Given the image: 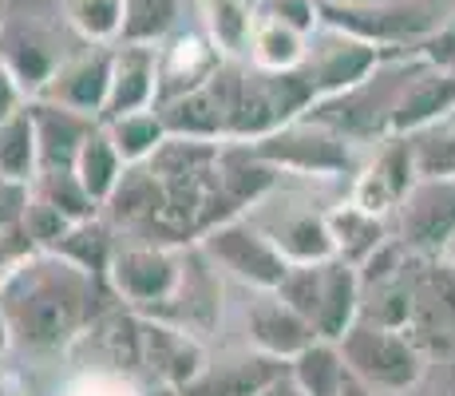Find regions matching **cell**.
I'll use <instances>...</instances> for the list:
<instances>
[{"instance_id":"1","label":"cell","mask_w":455,"mask_h":396,"mask_svg":"<svg viewBox=\"0 0 455 396\" xmlns=\"http://www.w3.org/2000/svg\"><path fill=\"white\" fill-rule=\"evenodd\" d=\"M0 310L16 345L60 349L95 321V274L52 250H36L0 281Z\"/></svg>"},{"instance_id":"2","label":"cell","mask_w":455,"mask_h":396,"mask_svg":"<svg viewBox=\"0 0 455 396\" xmlns=\"http://www.w3.org/2000/svg\"><path fill=\"white\" fill-rule=\"evenodd\" d=\"M348 373L369 392H412L427 373V357L416 345L412 329H392V325L356 317L337 341Z\"/></svg>"},{"instance_id":"3","label":"cell","mask_w":455,"mask_h":396,"mask_svg":"<svg viewBox=\"0 0 455 396\" xmlns=\"http://www.w3.org/2000/svg\"><path fill=\"white\" fill-rule=\"evenodd\" d=\"M277 294L317 329L321 341H340L348 325L361 317V274L340 258L290 266Z\"/></svg>"},{"instance_id":"4","label":"cell","mask_w":455,"mask_h":396,"mask_svg":"<svg viewBox=\"0 0 455 396\" xmlns=\"http://www.w3.org/2000/svg\"><path fill=\"white\" fill-rule=\"evenodd\" d=\"M198 254L214 270L238 278L246 289H277L290 274V258L250 214H230L214 222L198 242Z\"/></svg>"},{"instance_id":"5","label":"cell","mask_w":455,"mask_h":396,"mask_svg":"<svg viewBox=\"0 0 455 396\" xmlns=\"http://www.w3.org/2000/svg\"><path fill=\"white\" fill-rule=\"evenodd\" d=\"M182 258L174 246H159V242H131V246H116V258H111L108 281L127 305L147 313H159L182 286Z\"/></svg>"},{"instance_id":"6","label":"cell","mask_w":455,"mask_h":396,"mask_svg":"<svg viewBox=\"0 0 455 396\" xmlns=\"http://www.w3.org/2000/svg\"><path fill=\"white\" fill-rule=\"evenodd\" d=\"M253 151L277 166V171H297V174H317V179H332L353 166V139L340 135L329 123H285L282 131L258 139Z\"/></svg>"},{"instance_id":"7","label":"cell","mask_w":455,"mask_h":396,"mask_svg":"<svg viewBox=\"0 0 455 396\" xmlns=\"http://www.w3.org/2000/svg\"><path fill=\"white\" fill-rule=\"evenodd\" d=\"M384 64V48L364 36H353L345 28H332L321 24L317 40H309V60H305V72L313 79V92L317 100H332V95H345L353 87L369 84Z\"/></svg>"},{"instance_id":"8","label":"cell","mask_w":455,"mask_h":396,"mask_svg":"<svg viewBox=\"0 0 455 396\" xmlns=\"http://www.w3.org/2000/svg\"><path fill=\"white\" fill-rule=\"evenodd\" d=\"M400 238L412 254L440 258L455 238V174H419L400 198Z\"/></svg>"},{"instance_id":"9","label":"cell","mask_w":455,"mask_h":396,"mask_svg":"<svg viewBox=\"0 0 455 396\" xmlns=\"http://www.w3.org/2000/svg\"><path fill=\"white\" fill-rule=\"evenodd\" d=\"M111 60H116V44H87L76 56H64V64L56 68V76L36 100L60 103L87 119H103L111 92Z\"/></svg>"},{"instance_id":"10","label":"cell","mask_w":455,"mask_h":396,"mask_svg":"<svg viewBox=\"0 0 455 396\" xmlns=\"http://www.w3.org/2000/svg\"><path fill=\"white\" fill-rule=\"evenodd\" d=\"M317 329L285 302L277 289H253L246 305V345L253 353L293 365L309 345H317Z\"/></svg>"},{"instance_id":"11","label":"cell","mask_w":455,"mask_h":396,"mask_svg":"<svg viewBox=\"0 0 455 396\" xmlns=\"http://www.w3.org/2000/svg\"><path fill=\"white\" fill-rule=\"evenodd\" d=\"M448 119H455V72L419 64V72L404 79V87L392 100L388 135H419Z\"/></svg>"},{"instance_id":"12","label":"cell","mask_w":455,"mask_h":396,"mask_svg":"<svg viewBox=\"0 0 455 396\" xmlns=\"http://www.w3.org/2000/svg\"><path fill=\"white\" fill-rule=\"evenodd\" d=\"M159 108V44H116L111 60V92L100 123Z\"/></svg>"},{"instance_id":"13","label":"cell","mask_w":455,"mask_h":396,"mask_svg":"<svg viewBox=\"0 0 455 396\" xmlns=\"http://www.w3.org/2000/svg\"><path fill=\"white\" fill-rule=\"evenodd\" d=\"M147 373L171 389H187L198 373L206 368V353L198 333L166 321V317H147L143 321V357Z\"/></svg>"},{"instance_id":"14","label":"cell","mask_w":455,"mask_h":396,"mask_svg":"<svg viewBox=\"0 0 455 396\" xmlns=\"http://www.w3.org/2000/svg\"><path fill=\"white\" fill-rule=\"evenodd\" d=\"M222 52L206 32H174L159 44V103L198 92L222 72Z\"/></svg>"},{"instance_id":"15","label":"cell","mask_w":455,"mask_h":396,"mask_svg":"<svg viewBox=\"0 0 455 396\" xmlns=\"http://www.w3.org/2000/svg\"><path fill=\"white\" fill-rule=\"evenodd\" d=\"M250 218L274 238V246L290 258V266L337 258V246H332L329 234V214H317L313 206H282L277 214H253L250 210Z\"/></svg>"},{"instance_id":"16","label":"cell","mask_w":455,"mask_h":396,"mask_svg":"<svg viewBox=\"0 0 455 396\" xmlns=\"http://www.w3.org/2000/svg\"><path fill=\"white\" fill-rule=\"evenodd\" d=\"M285 360H274L266 353H253L250 357H230V360H218L195 376L187 389H179V396H261L269 384L282 376Z\"/></svg>"},{"instance_id":"17","label":"cell","mask_w":455,"mask_h":396,"mask_svg":"<svg viewBox=\"0 0 455 396\" xmlns=\"http://www.w3.org/2000/svg\"><path fill=\"white\" fill-rule=\"evenodd\" d=\"M28 108H32V119H36V135H40V171H72L84 139L92 135V127L100 119L76 116V111L48 103V100H32Z\"/></svg>"},{"instance_id":"18","label":"cell","mask_w":455,"mask_h":396,"mask_svg":"<svg viewBox=\"0 0 455 396\" xmlns=\"http://www.w3.org/2000/svg\"><path fill=\"white\" fill-rule=\"evenodd\" d=\"M0 60L4 68L20 79V87L36 100V95L48 87V79L56 76V68L64 64V52L56 48V40L40 36L32 28H12L0 32Z\"/></svg>"},{"instance_id":"19","label":"cell","mask_w":455,"mask_h":396,"mask_svg":"<svg viewBox=\"0 0 455 396\" xmlns=\"http://www.w3.org/2000/svg\"><path fill=\"white\" fill-rule=\"evenodd\" d=\"M329 214V234H332V246H337V258L348 262V266L361 270L364 262L388 242V226H384L380 214H369L361 210L353 198L348 202H337Z\"/></svg>"},{"instance_id":"20","label":"cell","mask_w":455,"mask_h":396,"mask_svg":"<svg viewBox=\"0 0 455 396\" xmlns=\"http://www.w3.org/2000/svg\"><path fill=\"white\" fill-rule=\"evenodd\" d=\"M72 171H76V179H80V187L92 195L95 206H108L111 195L119 190V182H124L127 163H124V155L116 151V143H111V135H108L103 123H95L92 135L84 139Z\"/></svg>"},{"instance_id":"21","label":"cell","mask_w":455,"mask_h":396,"mask_svg":"<svg viewBox=\"0 0 455 396\" xmlns=\"http://www.w3.org/2000/svg\"><path fill=\"white\" fill-rule=\"evenodd\" d=\"M203 32L226 60H238L250 52L253 24H258V0H195Z\"/></svg>"},{"instance_id":"22","label":"cell","mask_w":455,"mask_h":396,"mask_svg":"<svg viewBox=\"0 0 455 396\" xmlns=\"http://www.w3.org/2000/svg\"><path fill=\"white\" fill-rule=\"evenodd\" d=\"M309 40L313 36L274 20V16H258L246 60L253 64V72H297L309 60Z\"/></svg>"},{"instance_id":"23","label":"cell","mask_w":455,"mask_h":396,"mask_svg":"<svg viewBox=\"0 0 455 396\" xmlns=\"http://www.w3.org/2000/svg\"><path fill=\"white\" fill-rule=\"evenodd\" d=\"M103 127H108L111 143H116V151L124 155L127 166L151 163V158L159 155V147L171 139V131H166L159 108L135 111V116H124V119H111V123H103Z\"/></svg>"},{"instance_id":"24","label":"cell","mask_w":455,"mask_h":396,"mask_svg":"<svg viewBox=\"0 0 455 396\" xmlns=\"http://www.w3.org/2000/svg\"><path fill=\"white\" fill-rule=\"evenodd\" d=\"M0 174L20 182H32L40 174V135H36L32 108H24L20 116H12L8 123H0Z\"/></svg>"},{"instance_id":"25","label":"cell","mask_w":455,"mask_h":396,"mask_svg":"<svg viewBox=\"0 0 455 396\" xmlns=\"http://www.w3.org/2000/svg\"><path fill=\"white\" fill-rule=\"evenodd\" d=\"M52 254L76 262L87 274L103 278L111 270V258H116V242H111V230L100 218H80V222L68 226V234L52 246Z\"/></svg>"},{"instance_id":"26","label":"cell","mask_w":455,"mask_h":396,"mask_svg":"<svg viewBox=\"0 0 455 396\" xmlns=\"http://www.w3.org/2000/svg\"><path fill=\"white\" fill-rule=\"evenodd\" d=\"M293 376L309 396H345V381L353 373H348L337 341H317L293 360Z\"/></svg>"},{"instance_id":"27","label":"cell","mask_w":455,"mask_h":396,"mask_svg":"<svg viewBox=\"0 0 455 396\" xmlns=\"http://www.w3.org/2000/svg\"><path fill=\"white\" fill-rule=\"evenodd\" d=\"M64 20L84 44H119L124 36V0H60Z\"/></svg>"},{"instance_id":"28","label":"cell","mask_w":455,"mask_h":396,"mask_svg":"<svg viewBox=\"0 0 455 396\" xmlns=\"http://www.w3.org/2000/svg\"><path fill=\"white\" fill-rule=\"evenodd\" d=\"M182 0H124V36L127 44H163L179 32Z\"/></svg>"},{"instance_id":"29","label":"cell","mask_w":455,"mask_h":396,"mask_svg":"<svg viewBox=\"0 0 455 396\" xmlns=\"http://www.w3.org/2000/svg\"><path fill=\"white\" fill-rule=\"evenodd\" d=\"M60 396H143L139 384L131 381L124 368L108 365V368H84L72 381L60 389Z\"/></svg>"},{"instance_id":"30","label":"cell","mask_w":455,"mask_h":396,"mask_svg":"<svg viewBox=\"0 0 455 396\" xmlns=\"http://www.w3.org/2000/svg\"><path fill=\"white\" fill-rule=\"evenodd\" d=\"M76 218H68L64 210H56L52 202H44L36 195H32L28 210H24V230H28V238L36 242V250H52V246L68 234V226Z\"/></svg>"},{"instance_id":"31","label":"cell","mask_w":455,"mask_h":396,"mask_svg":"<svg viewBox=\"0 0 455 396\" xmlns=\"http://www.w3.org/2000/svg\"><path fill=\"white\" fill-rule=\"evenodd\" d=\"M258 16H274V20L290 24V28L317 36L321 20V0H258Z\"/></svg>"},{"instance_id":"32","label":"cell","mask_w":455,"mask_h":396,"mask_svg":"<svg viewBox=\"0 0 455 396\" xmlns=\"http://www.w3.org/2000/svg\"><path fill=\"white\" fill-rule=\"evenodd\" d=\"M419 48V60L432 68H443V72H455V16L440 24L432 36H424L416 44Z\"/></svg>"},{"instance_id":"33","label":"cell","mask_w":455,"mask_h":396,"mask_svg":"<svg viewBox=\"0 0 455 396\" xmlns=\"http://www.w3.org/2000/svg\"><path fill=\"white\" fill-rule=\"evenodd\" d=\"M28 202H32V182H20V179H8V174H0V230H8V226H20Z\"/></svg>"},{"instance_id":"34","label":"cell","mask_w":455,"mask_h":396,"mask_svg":"<svg viewBox=\"0 0 455 396\" xmlns=\"http://www.w3.org/2000/svg\"><path fill=\"white\" fill-rule=\"evenodd\" d=\"M36 254V242L28 238V230L20 226H8V230H0V281L12 274L16 266H20L24 258H32Z\"/></svg>"},{"instance_id":"35","label":"cell","mask_w":455,"mask_h":396,"mask_svg":"<svg viewBox=\"0 0 455 396\" xmlns=\"http://www.w3.org/2000/svg\"><path fill=\"white\" fill-rule=\"evenodd\" d=\"M32 95L20 87V79L4 68V60H0V123H8L12 116H20L24 108H28Z\"/></svg>"},{"instance_id":"36","label":"cell","mask_w":455,"mask_h":396,"mask_svg":"<svg viewBox=\"0 0 455 396\" xmlns=\"http://www.w3.org/2000/svg\"><path fill=\"white\" fill-rule=\"evenodd\" d=\"M416 389H424L427 396H455V360L440 365V373H432V365H427L424 381H419Z\"/></svg>"},{"instance_id":"37","label":"cell","mask_w":455,"mask_h":396,"mask_svg":"<svg viewBox=\"0 0 455 396\" xmlns=\"http://www.w3.org/2000/svg\"><path fill=\"white\" fill-rule=\"evenodd\" d=\"M261 396H309V392L301 389V381H297L293 373H282V376H277V381L269 384V389L261 392Z\"/></svg>"},{"instance_id":"38","label":"cell","mask_w":455,"mask_h":396,"mask_svg":"<svg viewBox=\"0 0 455 396\" xmlns=\"http://www.w3.org/2000/svg\"><path fill=\"white\" fill-rule=\"evenodd\" d=\"M16 345V337H12V325H8V317H4V310H0V357L8 353V349Z\"/></svg>"},{"instance_id":"39","label":"cell","mask_w":455,"mask_h":396,"mask_svg":"<svg viewBox=\"0 0 455 396\" xmlns=\"http://www.w3.org/2000/svg\"><path fill=\"white\" fill-rule=\"evenodd\" d=\"M353 4H372V0H321V8H353Z\"/></svg>"},{"instance_id":"40","label":"cell","mask_w":455,"mask_h":396,"mask_svg":"<svg viewBox=\"0 0 455 396\" xmlns=\"http://www.w3.org/2000/svg\"><path fill=\"white\" fill-rule=\"evenodd\" d=\"M440 262H448V270H451V274H455V238H451V242H448V246H443Z\"/></svg>"},{"instance_id":"41","label":"cell","mask_w":455,"mask_h":396,"mask_svg":"<svg viewBox=\"0 0 455 396\" xmlns=\"http://www.w3.org/2000/svg\"><path fill=\"white\" fill-rule=\"evenodd\" d=\"M372 396H396V392H372Z\"/></svg>"},{"instance_id":"42","label":"cell","mask_w":455,"mask_h":396,"mask_svg":"<svg viewBox=\"0 0 455 396\" xmlns=\"http://www.w3.org/2000/svg\"><path fill=\"white\" fill-rule=\"evenodd\" d=\"M0 32H4V20H0Z\"/></svg>"}]
</instances>
